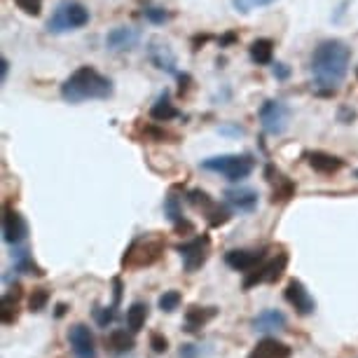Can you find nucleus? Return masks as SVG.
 Listing matches in <instances>:
<instances>
[{"label":"nucleus","mask_w":358,"mask_h":358,"mask_svg":"<svg viewBox=\"0 0 358 358\" xmlns=\"http://www.w3.org/2000/svg\"><path fill=\"white\" fill-rule=\"evenodd\" d=\"M351 62V50L342 40H323L312 54L314 83L323 90H335L347 78Z\"/></svg>","instance_id":"1"},{"label":"nucleus","mask_w":358,"mask_h":358,"mask_svg":"<svg viewBox=\"0 0 358 358\" xmlns=\"http://www.w3.org/2000/svg\"><path fill=\"white\" fill-rule=\"evenodd\" d=\"M62 96L69 103L108 99L113 96V83L106 76H101L96 69H92V66H83L71 78H66V83L62 85Z\"/></svg>","instance_id":"2"},{"label":"nucleus","mask_w":358,"mask_h":358,"mask_svg":"<svg viewBox=\"0 0 358 358\" xmlns=\"http://www.w3.org/2000/svg\"><path fill=\"white\" fill-rule=\"evenodd\" d=\"M164 239L157 234H143V236H136L131 241V246L127 248L124 255H122V267H129V269H141V267H150L155 265L162 253H164Z\"/></svg>","instance_id":"3"},{"label":"nucleus","mask_w":358,"mask_h":358,"mask_svg":"<svg viewBox=\"0 0 358 358\" xmlns=\"http://www.w3.org/2000/svg\"><path fill=\"white\" fill-rule=\"evenodd\" d=\"M253 166H255V162L251 155H218V157H208L201 162L204 171L220 173V176H225L227 180H232V183H239V180L248 178Z\"/></svg>","instance_id":"4"},{"label":"nucleus","mask_w":358,"mask_h":358,"mask_svg":"<svg viewBox=\"0 0 358 358\" xmlns=\"http://www.w3.org/2000/svg\"><path fill=\"white\" fill-rule=\"evenodd\" d=\"M90 22V10L85 8L83 3H76V0H64V3L57 5L54 15L47 22V31L50 33H66V31H76L83 29Z\"/></svg>","instance_id":"5"},{"label":"nucleus","mask_w":358,"mask_h":358,"mask_svg":"<svg viewBox=\"0 0 358 358\" xmlns=\"http://www.w3.org/2000/svg\"><path fill=\"white\" fill-rule=\"evenodd\" d=\"M286 267H288L286 253H276L274 258H265L258 267L246 272L244 290H251L253 286H260V283H276L283 276V272H286Z\"/></svg>","instance_id":"6"},{"label":"nucleus","mask_w":358,"mask_h":358,"mask_svg":"<svg viewBox=\"0 0 358 358\" xmlns=\"http://www.w3.org/2000/svg\"><path fill=\"white\" fill-rule=\"evenodd\" d=\"M176 251H178L180 260H183L185 272H197V269L208 260V253H211V239H208L206 234H197V236H192L190 241H185V244L176 246Z\"/></svg>","instance_id":"7"},{"label":"nucleus","mask_w":358,"mask_h":358,"mask_svg":"<svg viewBox=\"0 0 358 358\" xmlns=\"http://www.w3.org/2000/svg\"><path fill=\"white\" fill-rule=\"evenodd\" d=\"M288 120L290 113L281 101H267L260 108V124L269 136H281L288 129Z\"/></svg>","instance_id":"8"},{"label":"nucleus","mask_w":358,"mask_h":358,"mask_svg":"<svg viewBox=\"0 0 358 358\" xmlns=\"http://www.w3.org/2000/svg\"><path fill=\"white\" fill-rule=\"evenodd\" d=\"M187 204L199 208V211H204V218L211 227H220L225 225V222L229 220V211L225 206L215 204V201L208 197V194L204 190H192L187 192Z\"/></svg>","instance_id":"9"},{"label":"nucleus","mask_w":358,"mask_h":358,"mask_svg":"<svg viewBox=\"0 0 358 358\" xmlns=\"http://www.w3.org/2000/svg\"><path fill=\"white\" fill-rule=\"evenodd\" d=\"M283 297L300 316H312L316 312V300L300 279H290L283 290Z\"/></svg>","instance_id":"10"},{"label":"nucleus","mask_w":358,"mask_h":358,"mask_svg":"<svg viewBox=\"0 0 358 358\" xmlns=\"http://www.w3.org/2000/svg\"><path fill=\"white\" fill-rule=\"evenodd\" d=\"M26 236H29V225H26L24 215L15 211L12 206H5L3 211V239L5 244L10 246H22L26 241Z\"/></svg>","instance_id":"11"},{"label":"nucleus","mask_w":358,"mask_h":358,"mask_svg":"<svg viewBox=\"0 0 358 358\" xmlns=\"http://www.w3.org/2000/svg\"><path fill=\"white\" fill-rule=\"evenodd\" d=\"M69 342H71L73 356L76 358H96L99 356L94 333L90 330V326H85V323H76V326H71Z\"/></svg>","instance_id":"12"},{"label":"nucleus","mask_w":358,"mask_h":358,"mask_svg":"<svg viewBox=\"0 0 358 358\" xmlns=\"http://www.w3.org/2000/svg\"><path fill=\"white\" fill-rule=\"evenodd\" d=\"M267 258V253L262 251H246V248H234V251L225 253V262L227 267H232L234 272H251L253 267H258L262 260Z\"/></svg>","instance_id":"13"},{"label":"nucleus","mask_w":358,"mask_h":358,"mask_svg":"<svg viewBox=\"0 0 358 358\" xmlns=\"http://www.w3.org/2000/svg\"><path fill=\"white\" fill-rule=\"evenodd\" d=\"M141 40V31L134 29V26H117L106 36V47L110 52H124V50H134Z\"/></svg>","instance_id":"14"},{"label":"nucleus","mask_w":358,"mask_h":358,"mask_svg":"<svg viewBox=\"0 0 358 358\" xmlns=\"http://www.w3.org/2000/svg\"><path fill=\"white\" fill-rule=\"evenodd\" d=\"M251 326H253L255 333L269 335V333H279V330L286 328L288 319L281 309H265V312H260L258 316H255Z\"/></svg>","instance_id":"15"},{"label":"nucleus","mask_w":358,"mask_h":358,"mask_svg":"<svg viewBox=\"0 0 358 358\" xmlns=\"http://www.w3.org/2000/svg\"><path fill=\"white\" fill-rule=\"evenodd\" d=\"M218 316V307H199L192 305L185 309V319H183V330L185 333H199L206 323H211Z\"/></svg>","instance_id":"16"},{"label":"nucleus","mask_w":358,"mask_h":358,"mask_svg":"<svg viewBox=\"0 0 358 358\" xmlns=\"http://www.w3.org/2000/svg\"><path fill=\"white\" fill-rule=\"evenodd\" d=\"M222 197H225L227 206H232L239 213H251L258 206V192L251 190V187H232Z\"/></svg>","instance_id":"17"},{"label":"nucleus","mask_w":358,"mask_h":358,"mask_svg":"<svg viewBox=\"0 0 358 358\" xmlns=\"http://www.w3.org/2000/svg\"><path fill=\"white\" fill-rule=\"evenodd\" d=\"M290 356H293V349L288 344L279 342L276 337H262L246 358H290Z\"/></svg>","instance_id":"18"},{"label":"nucleus","mask_w":358,"mask_h":358,"mask_svg":"<svg viewBox=\"0 0 358 358\" xmlns=\"http://www.w3.org/2000/svg\"><path fill=\"white\" fill-rule=\"evenodd\" d=\"M148 57H150V62L157 66L159 71L176 73V54L166 43H162V40H152L150 47H148Z\"/></svg>","instance_id":"19"},{"label":"nucleus","mask_w":358,"mask_h":358,"mask_svg":"<svg viewBox=\"0 0 358 358\" xmlns=\"http://www.w3.org/2000/svg\"><path fill=\"white\" fill-rule=\"evenodd\" d=\"M106 347L110 349L113 354H129V351L136 347V340H134V333L129 328H115L106 337Z\"/></svg>","instance_id":"20"},{"label":"nucleus","mask_w":358,"mask_h":358,"mask_svg":"<svg viewBox=\"0 0 358 358\" xmlns=\"http://www.w3.org/2000/svg\"><path fill=\"white\" fill-rule=\"evenodd\" d=\"M267 180L274 185V190H272V201H274V204H276V201H279V204H283V201H288L295 194V185L290 183V180L283 173L274 171L272 166L267 169Z\"/></svg>","instance_id":"21"},{"label":"nucleus","mask_w":358,"mask_h":358,"mask_svg":"<svg viewBox=\"0 0 358 358\" xmlns=\"http://www.w3.org/2000/svg\"><path fill=\"white\" fill-rule=\"evenodd\" d=\"M307 159H309V166L314 169V171H319V173H337L340 169L344 166V162L340 157H335V155H328V152H321V150H316V152H309L307 155Z\"/></svg>","instance_id":"22"},{"label":"nucleus","mask_w":358,"mask_h":358,"mask_svg":"<svg viewBox=\"0 0 358 358\" xmlns=\"http://www.w3.org/2000/svg\"><path fill=\"white\" fill-rule=\"evenodd\" d=\"M148 316H150V307H148L145 302H141V300L131 302L129 309H127V328H129L134 335L141 333V330L145 328Z\"/></svg>","instance_id":"23"},{"label":"nucleus","mask_w":358,"mask_h":358,"mask_svg":"<svg viewBox=\"0 0 358 358\" xmlns=\"http://www.w3.org/2000/svg\"><path fill=\"white\" fill-rule=\"evenodd\" d=\"M19 300H22V288H19V283H15V286L3 295V323L5 326H10V323H15L19 319Z\"/></svg>","instance_id":"24"},{"label":"nucleus","mask_w":358,"mask_h":358,"mask_svg":"<svg viewBox=\"0 0 358 358\" xmlns=\"http://www.w3.org/2000/svg\"><path fill=\"white\" fill-rule=\"evenodd\" d=\"M150 117L155 120V122H169V120L178 117V110H176V106L169 101V94L164 92L159 96V101L150 108Z\"/></svg>","instance_id":"25"},{"label":"nucleus","mask_w":358,"mask_h":358,"mask_svg":"<svg viewBox=\"0 0 358 358\" xmlns=\"http://www.w3.org/2000/svg\"><path fill=\"white\" fill-rule=\"evenodd\" d=\"M251 59L258 66H267V64H272V57H274V43L272 40H267V38H260V40H255V43L251 45Z\"/></svg>","instance_id":"26"},{"label":"nucleus","mask_w":358,"mask_h":358,"mask_svg":"<svg viewBox=\"0 0 358 358\" xmlns=\"http://www.w3.org/2000/svg\"><path fill=\"white\" fill-rule=\"evenodd\" d=\"M12 258H15V269H17V272H22V274H38V276L45 274L43 269H40L36 262H33V258L29 255L26 248H17V251L12 253Z\"/></svg>","instance_id":"27"},{"label":"nucleus","mask_w":358,"mask_h":358,"mask_svg":"<svg viewBox=\"0 0 358 358\" xmlns=\"http://www.w3.org/2000/svg\"><path fill=\"white\" fill-rule=\"evenodd\" d=\"M180 302H183V297H180L178 290H164V293L159 295V300H157V307L164 314H173L176 309L180 307Z\"/></svg>","instance_id":"28"},{"label":"nucleus","mask_w":358,"mask_h":358,"mask_svg":"<svg viewBox=\"0 0 358 358\" xmlns=\"http://www.w3.org/2000/svg\"><path fill=\"white\" fill-rule=\"evenodd\" d=\"M47 302H50V290L47 288H33V293L29 297V309L33 314L43 312V309L47 307Z\"/></svg>","instance_id":"29"},{"label":"nucleus","mask_w":358,"mask_h":358,"mask_svg":"<svg viewBox=\"0 0 358 358\" xmlns=\"http://www.w3.org/2000/svg\"><path fill=\"white\" fill-rule=\"evenodd\" d=\"M115 319H117V307H115V305H110V307H96V309H94V321H96L101 328L113 326Z\"/></svg>","instance_id":"30"},{"label":"nucleus","mask_w":358,"mask_h":358,"mask_svg":"<svg viewBox=\"0 0 358 358\" xmlns=\"http://www.w3.org/2000/svg\"><path fill=\"white\" fill-rule=\"evenodd\" d=\"M15 5L26 15H40V10H43V0H15Z\"/></svg>","instance_id":"31"},{"label":"nucleus","mask_w":358,"mask_h":358,"mask_svg":"<svg viewBox=\"0 0 358 358\" xmlns=\"http://www.w3.org/2000/svg\"><path fill=\"white\" fill-rule=\"evenodd\" d=\"M143 15H145V19H150L152 24H164L169 19V12L164 8H145Z\"/></svg>","instance_id":"32"},{"label":"nucleus","mask_w":358,"mask_h":358,"mask_svg":"<svg viewBox=\"0 0 358 358\" xmlns=\"http://www.w3.org/2000/svg\"><path fill=\"white\" fill-rule=\"evenodd\" d=\"M150 349L155 354H164L169 349V340L162 333H150Z\"/></svg>","instance_id":"33"},{"label":"nucleus","mask_w":358,"mask_h":358,"mask_svg":"<svg viewBox=\"0 0 358 358\" xmlns=\"http://www.w3.org/2000/svg\"><path fill=\"white\" fill-rule=\"evenodd\" d=\"M272 3H276V0H234V5L239 8L241 12H248V8H265V5H272Z\"/></svg>","instance_id":"34"},{"label":"nucleus","mask_w":358,"mask_h":358,"mask_svg":"<svg viewBox=\"0 0 358 358\" xmlns=\"http://www.w3.org/2000/svg\"><path fill=\"white\" fill-rule=\"evenodd\" d=\"M199 354H201V349L197 347V344H183L178 351L180 358H199Z\"/></svg>","instance_id":"35"},{"label":"nucleus","mask_w":358,"mask_h":358,"mask_svg":"<svg viewBox=\"0 0 358 358\" xmlns=\"http://www.w3.org/2000/svg\"><path fill=\"white\" fill-rule=\"evenodd\" d=\"M274 76H276V78H286V76H288V69H286L283 64H276V66H274Z\"/></svg>","instance_id":"36"},{"label":"nucleus","mask_w":358,"mask_h":358,"mask_svg":"<svg viewBox=\"0 0 358 358\" xmlns=\"http://www.w3.org/2000/svg\"><path fill=\"white\" fill-rule=\"evenodd\" d=\"M66 309H69V305H64V302H59V305H57V312H54V316H57V319H62V316L66 314Z\"/></svg>","instance_id":"37"},{"label":"nucleus","mask_w":358,"mask_h":358,"mask_svg":"<svg viewBox=\"0 0 358 358\" xmlns=\"http://www.w3.org/2000/svg\"><path fill=\"white\" fill-rule=\"evenodd\" d=\"M0 66H3V69H0V71H3V78H5V76H8V62H5V59H3V64H0Z\"/></svg>","instance_id":"38"},{"label":"nucleus","mask_w":358,"mask_h":358,"mask_svg":"<svg viewBox=\"0 0 358 358\" xmlns=\"http://www.w3.org/2000/svg\"><path fill=\"white\" fill-rule=\"evenodd\" d=\"M356 178H358V169H356Z\"/></svg>","instance_id":"39"}]
</instances>
